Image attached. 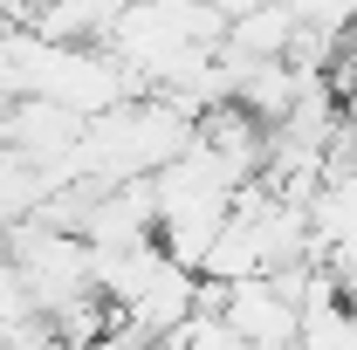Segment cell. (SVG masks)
<instances>
[{"instance_id":"obj_2","label":"cell","mask_w":357,"mask_h":350,"mask_svg":"<svg viewBox=\"0 0 357 350\" xmlns=\"http://www.w3.org/2000/svg\"><path fill=\"white\" fill-rule=\"evenodd\" d=\"M344 117H351V124H357V96H344Z\"/></svg>"},{"instance_id":"obj_1","label":"cell","mask_w":357,"mask_h":350,"mask_svg":"<svg viewBox=\"0 0 357 350\" xmlns=\"http://www.w3.org/2000/svg\"><path fill=\"white\" fill-rule=\"evenodd\" d=\"M227 323L248 337V350H282L303 337V303L282 289V275H248V282H227Z\"/></svg>"}]
</instances>
